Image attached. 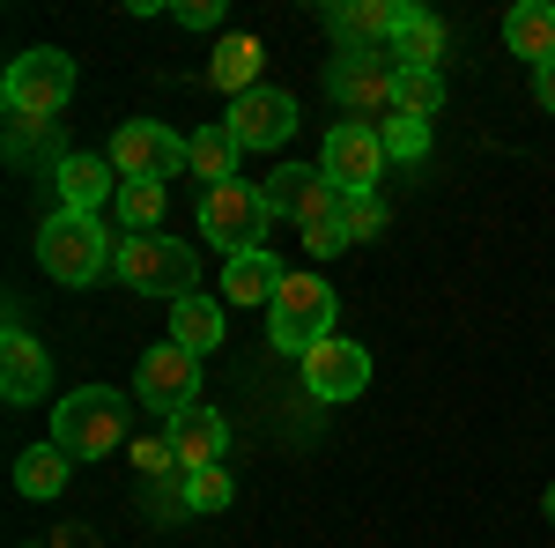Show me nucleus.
<instances>
[{"mask_svg":"<svg viewBox=\"0 0 555 548\" xmlns=\"http://www.w3.org/2000/svg\"><path fill=\"white\" fill-rule=\"evenodd\" d=\"M127 437V400L112 385H75L60 408H52V445L67 460H104L112 445Z\"/></svg>","mask_w":555,"mask_h":548,"instance_id":"nucleus-1","label":"nucleus"},{"mask_svg":"<svg viewBox=\"0 0 555 548\" xmlns=\"http://www.w3.org/2000/svg\"><path fill=\"white\" fill-rule=\"evenodd\" d=\"M38 259L52 282H67V290H89L112 259H119V245L104 238V222L96 215H44V238H38Z\"/></svg>","mask_w":555,"mask_h":548,"instance_id":"nucleus-2","label":"nucleus"},{"mask_svg":"<svg viewBox=\"0 0 555 548\" xmlns=\"http://www.w3.org/2000/svg\"><path fill=\"white\" fill-rule=\"evenodd\" d=\"M112 275L127 282L133 296H193V275H201V259L193 245H178L164 230H149V238H119V259H112Z\"/></svg>","mask_w":555,"mask_h":548,"instance_id":"nucleus-3","label":"nucleus"},{"mask_svg":"<svg viewBox=\"0 0 555 548\" xmlns=\"http://www.w3.org/2000/svg\"><path fill=\"white\" fill-rule=\"evenodd\" d=\"M267 341L282 356H311L319 341H334V290L319 275H289L282 296L267 304Z\"/></svg>","mask_w":555,"mask_h":548,"instance_id":"nucleus-4","label":"nucleus"},{"mask_svg":"<svg viewBox=\"0 0 555 548\" xmlns=\"http://www.w3.org/2000/svg\"><path fill=\"white\" fill-rule=\"evenodd\" d=\"M267 222H274V208H267V186L230 178V186H208V193H201V238H215L230 259H237V253H259Z\"/></svg>","mask_w":555,"mask_h":548,"instance_id":"nucleus-5","label":"nucleus"},{"mask_svg":"<svg viewBox=\"0 0 555 548\" xmlns=\"http://www.w3.org/2000/svg\"><path fill=\"white\" fill-rule=\"evenodd\" d=\"M392 82H400V67H392V52H341L334 67H326V97L341 104L356 127H371V119H392Z\"/></svg>","mask_w":555,"mask_h":548,"instance_id":"nucleus-6","label":"nucleus"},{"mask_svg":"<svg viewBox=\"0 0 555 548\" xmlns=\"http://www.w3.org/2000/svg\"><path fill=\"white\" fill-rule=\"evenodd\" d=\"M0 97H8V112L15 119H60L67 112V97H75V60L67 52H23L15 67H8V82H0Z\"/></svg>","mask_w":555,"mask_h":548,"instance_id":"nucleus-7","label":"nucleus"},{"mask_svg":"<svg viewBox=\"0 0 555 548\" xmlns=\"http://www.w3.org/2000/svg\"><path fill=\"white\" fill-rule=\"evenodd\" d=\"M112 170H119V186H127V178L171 186V170H193V141L171 133L164 119H127V127L112 133Z\"/></svg>","mask_w":555,"mask_h":548,"instance_id":"nucleus-8","label":"nucleus"},{"mask_svg":"<svg viewBox=\"0 0 555 548\" xmlns=\"http://www.w3.org/2000/svg\"><path fill=\"white\" fill-rule=\"evenodd\" d=\"M133 393H141V408H149V416L178 422L185 408H201V356H193V348H178V341L149 348V356H141V371H133Z\"/></svg>","mask_w":555,"mask_h":548,"instance_id":"nucleus-9","label":"nucleus"},{"mask_svg":"<svg viewBox=\"0 0 555 548\" xmlns=\"http://www.w3.org/2000/svg\"><path fill=\"white\" fill-rule=\"evenodd\" d=\"M267 208L311 230V222L341 215V208H348V193H341V186H334V178H326L319 164H282L274 178H267Z\"/></svg>","mask_w":555,"mask_h":548,"instance_id":"nucleus-10","label":"nucleus"},{"mask_svg":"<svg viewBox=\"0 0 555 548\" xmlns=\"http://www.w3.org/2000/svg\"><path fill=\"white\" fill-rule=\"evenodd\" d=\"M319 170H326L341 193H378V178H385V141H378V127H356V119H341V127L326 133V156H319Z\"/></svg>","mask_w":555,"mask_h":548,"instance_id":"nucleus-11","label":"nucleus"},{"mask_svg":"<svg viewBox=\"0 0 555 548\" xmlns=\"http://www.w3.org/2000/svg\"><path fill=\"white\" fill-rule=\"evenodd\" d=\"M230 133H237L245 149H282V141L297 133V97L259 82L253 97H237V104H230Z\"/></svg>","mask_w":555,"mask_h":548,"instance_id":"nucleus-12","label":"nucleus"},{"mask_svg":"<svg viewBox=\"0 0 555 548\" xmlns=\"http://www.w3.org/2000/svg\"><path fill=\"white\" fill-rule=\"evenodd\" d=\"M304 385H311V400H356V393L371 385V356L341 334L319 341V348L304 356Z\"/></svg>","mask_w":555,"mask_h":548,"instance_id":"nucleus-13","label":"nucleus"},{"mask_svg":"<svg viewBox=\"0 0 555 548\" xmlns=\"http://www.w3.org/2000/svg\"><path fill=\"white\" fill-rule=\"evenodd\" d=\"M44 385H52L44 341H30L23 327H8V341H0V400H8V408H30V400H44Z\"/></svg>","mask_w":555,"mask_h":548,"instance_id":"nucleus-14","label":"nucleus"},{"mask_svg":"<svg viewBox=\"0 0 555 548\" xmlns=\"http://www.w3.org/2000/svg\"><path fill=\"white\" fill-rule=\"evenodd\" d=\"M400 8H408V0H334V8H326V30H334L348 52H385L392 30H400Z\"/></svg>","mask_w":555,"mask_h":548,"instance_id":"nucleus-15","label":"nucleus"},{"mask_svg":"<svg viewBox=\"0 0 555 548\" xmlns=\"http://www.w3.org/2000/svg\"><path fill=\"white\" fill-rule=\"evenodd\" d=\"M164 437H171V453H178V474H201V467H222L230 422L215 416V408H185L178 422H164Z\"/></svg>","mask_w":555,"mask_h":548,"instance_id":"nucleus-16","label":"nucleus"},{"mask_svg":"<svg viewBox=\"0 0 555 548\" xmlns=\"http://www.w3.org/2000/svg\"><path fill=\"white\" fill-rule=\"evenodd\" d=\"M52 186H60V208L67 215H96L104 193H119V170L104 164V156H60L52 164Z\"/></svg>","mask_w":555,"mask_h":548,"instance_id":"nucleus-17","label":"nucleus"},{"mask_svg":"<svg viewBox=\"0 0 555 548\" xmlns=\"http://www.w3.org/2000/svg\"><path fill=\"white\" fill-rule=\"evenodd\" d=\"M259 60H267V44H259L253 30H222V44L208 52V82L237 104V97H253V89H259Z\"/></svg>","mask_w":555,"mask_h":548,"instance_id":"nucleus-18","label":"nucleus"},{"mask_svg":"<svg viewBox=\"0 0 555 548\" xmlns=\"http://www.w3.org/2000/svg\"><path fill=\"white\" fill-rule=\"evenodd\" d=\"M444 44H452L444 15H429V8H400V30H392L385 52H392V67H437Z\"/></svg>","mask_w":555,"mask_h":548,"instance_id":"nucleus-19","label":"nucleus"},{"mask_svg":"<svg viewBox=\"0 0 555 548\" xmlns=\"http://www.w3.org/2000/svg\"><path fill=\"white\" fill-rule=\"evenodd\" d=\"M282 267L267 259V245L259 253H237V259H222V304H274L282 296Z\"/></svg>","mask_w":555,"mask_h":548,"instance_id":"nucleus-20","label":"nucleus"},{"mask_svg":"<svg viewBox=\"0 0 555 548\" xmlns=\"http://www.w3.org/2000/svg\"><path fill=\"white\" fill-rule=\"evenodd\" d=\"M504 44H512L518 60L548 67V60H555V8H548V0H518L512 15H504Z\"/></svg>","mask_w":555,"mask_h":548,"instance_id":"nucleus-21","label":"nucleus"},{"mask_svg":"<svg viewBox=\"0 0 555 548\" xmlns=\"http://www.w3.org/2000/svg\"><path fill=\"white\" fill-rule=\"evenodd\" d=\"M171 341L193 348V356H215V348H222V304H215V296H178L171 304Z\"/></svg>","mask_w":555,"mask_h":548,"instance_id":"nucleus-22","label":"nucleus"},{"mask_svg":"<svg viewBox=\"0 0 555 548\" xmlns=\"http://www.w3.org/2000/svg\"><path fill=\"white\" fill-rule=\"evenodd\" d=\"M237 156H245V141L230 133V119H215V127L193 133V178H208V186H230V178H237Z\"/></svg>","mask_w":555,"mask_h":548,"instance_id":"nucleus-23","label":"nucleus"},{"mask_svg":"<svg viewBox=\"0 0 555 548\" xmlns=\"http://www.w3.org/2000/svg\"><path fill=\"white\" fill-rule=\"evenodd\" d=\"M164 201H171V186H156V178H127V186L112 193V208H119V222H127V238L164 230Z\"/></svg>","mask_w":555,"mask_h":548,"instance_id":"nucleus-24","label":"nucleus"},{"mask_svg":"<svg viewBox=\"0 0 555 548\" xmlns=\"http://www.w3.org/2000/svg\"><path fill=\"white\" fill-rule=\"evenodd\" d=\"M392 112H400V119H437V112H444V75H437V67H400Z\"/></svg>","mask_w":555,"mask_h":548,"instance_id":"nucleus-25","label":"nucleus"},{"mask_svg":"<svg viewBox=\"0 0 555 548\" xmlns=\"http://www.w3.org/2000/svg\"><path fill=\"white\" fill-rule=\"evenodd\" d=\"M67 453H60V445H30V453H23V460H15V489H23V497H60V489H67Z\"/></svg>","mask_w":555,"mask_h":548,"instance_id":"nucleus-26","label":"nucleus"},{"mask_svg":"<svg viewBox=\"0 0 555 548\" xmlns=\"http://www.w3.org/2000/svg\"><path fill=\"white\" fill-rule=\"evenodd\" d=\"M378 141H385V164H423L429 156V119H400V112H392L378 127Z\"/></svg>","mask_w":555,"mask_h":548,"instance_id":"nucleus-27","label":"nucleus"},{"mask_svg":"<svg viewBox=\"0 0 555 548\" xmlns=\"http://www.w3.org/2000/svg\"><path fill=\"white\" fill-rule=\"evenodd\" d=\"M230 497H237V482H230L222 467H201V474H185V505H193V511H222Z\"/></svg>","mask_w":555,"mask_h":548,"instance_id":"nucleus-28","label":"nucleus"},{"mask_svg":"<svg viewBox=\"0 0 555 548\" xmlns=\"http://www.w3.org/2000/svg\"><path fill=\"white\" fill-rule=\"evenodd\" d=\"M341 222H348V245H356V238H378V230H385V201H378V193H348Z\"/></svg>","mask_w":555,"mask_h":548,"instance_id":"nucleus-29","label":"nucleus"},{"mask_svg":"<svg viewBox=\"0 0 555 548\" xmlns=\"http://www.w3.org/2000/svg\"><path fill=\"white\" fill-rule=\"evenodd\" d=\"M304 245H311V259H334L348 245V222L341 215H326V222H311V230H304Z\"/></svg>","mask_w":555,"mask_h":548,"instance_id":"nucleus-30","label":"nucleus"},{"mask_svg":"<svg viewBox=\"0 0 555 548\" xmlns=\"http://www.w3.org/2000/svg\"><path fill=\"white\" fill-rule=\"evenodd\" d=\"M133 460H141V474H171L178 453H171V437H141V445H133Z\"/></svg>","mask_w":555,"mask_h":548,"instance_id":"nucleus-31","label":"nucleus"},{"mask_svg":"<svg viewBox=\"0 0 555 548\" xmlns=\"http://www.w3.org/2000/svg\"><path fill=\"white\" fill-rule=\"evenodd\" d=\"M171 15L185 23V30H215V23H222V0H178Z\"/></svg>","mask_w":555,"mask_h":548,"instance_id":"nucleus-32","label":"nucleus"},{"mask_svg":"<svg viewBox=\"0 0 555 548\" xmlns=\"http://www.w3.org/2000/svg\"><path fill=\"white\" fill-rule=\"evenodd\" d=\"M533 97H541V112H555V60H548V67H533Z\"/></svg>","mask_w":555,"mask_h":548,"instance_id":"nucleus-33","label":"nucleus"},{"mask_svg":"<svg viewBox=\"0 0 555 548\" xmlns=\"http://www.w3.org/2000/svg\"><path fill=\"white\" fill-rule=\"evenodd\" d=\"M60 548H89V526H60Z\"/></svg>","mask_w":555,"mask_h":548,"instance_id":"nucleus-34","label":"nucleus"},{"mask_svg":"<svg viewBox=\"0 0 555 548\" xmlns=\"http://www.w3.org/2000/svg\"><path fill=\"white\" fill-rule=\"evenodd\" d=\"M548 519H555V489H548Z\"/></svg>","mask_w":555,"mask_h":548,"instance_id":"nucleus-35","label":"nucleus"}]
</instances>
